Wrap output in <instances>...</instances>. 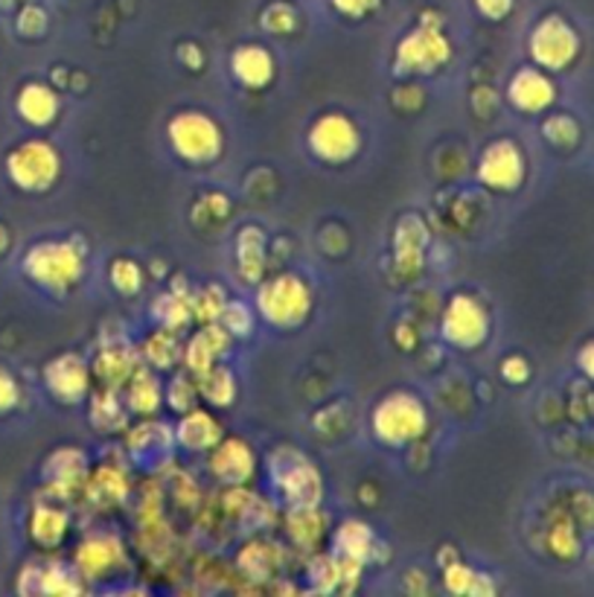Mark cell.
<instances>
[{
	"instance_id": "obj_25",
	"label": "cell",
	"mask_w": 594,
	"mask_h": 597,
	"mask_svg": "<svg viewBox=\"0 0 594 597\" xmlns=\"http://www.w3.org/2000/svg\"><path fill=\"white\" fill-rule=\"evenodd\" d=\"M17 114L24 117L29 126H50L59 114V99L52 94V87L41 85V82H29V85L21 87L17 94Z\"/></svg>"
},
{
	"instance_id": "obj_47",
	"label": "cell",
	"mask_w": 594,
	"mask_h": 597,
	"mask_svg": "<svg viewBox=\"0 0 594 597\" xmlns=\"http://www.w3.org/2000/svg\"><path fill=\"white\" fill-rule=\"evenodd\" d=\"M178 56H181V59H190V61H183V65L192 70H199L201 65H204V52H201L195 44H183L181 50H178Z\"/></svg>"
},
{
	"instance_id": "obj_28",
	"label": "cell",
	"mask_w": 594,
	"mask_h": 597,
	"mask_svg": "<svg viewBox=\"0 0 594 597\" xmlns=\"http://www.w3.org/2000/svg\"><path fill=\"white\" fill-rule=\"evenodd\" d=\"M199 397L207 399L213 408H227L236 399V379L234 373L222 367V364H213L199 376Z\"/></svg>"
},
{
	"instance_id": "obj_4",
	"label": "cell",
	"mask_w": 594,
	"mask_h": 597,
	"mask_svg": "<svg viewBox=\"0 0 594 597\" xmlns=\"http://www.w3.org/2000/svg\"><path fill=\"white\" fill-rule=\"evenodd\" d=\"M426 425V406L419 402L417 394L408 390H393L373 411V434L384 446H405L419 441Z\"/></svg>"
},
{
	"instance_id": "obj_9",
	"label": "cell",
	"mask_w": 594,
	"mask_h": 597,
	"mask_svg": "<svg viewBox=\"0 0 594 597\" xmlns=\"http://www.w3.org/2000/svg\"><path fill=\"white\" fill-rule=\"evenodd\" d=\"M361 147L356 122L347 114H323L309 129V149L323 164H347Z\"/></svg>"
},
{
	"instance_id": "obj_44",
	"label": "cell",
	"mask_w": 594,
	"mask_h": 597,
	"mask_svg": "<svg viewBox=\"0 0 594 597\" xmlns=\"http://www.w3.org/2000/svg\"><path fill=\"white\" fill-rule=\"evenodd\" d=\"M332 7L338 9L341 15L365 17V15H370L376 7H379V0H332Z\"/></svg>"
},
{
	"instance_id": "obj_22",
	"label": "cell",
	"mask_w": 594,
	"mask_h": 597,
	"mask_svg": "<svg viewBox=\"0 0 594 597\" xmlns=\"http://www.w3.org/2000/svg\"><path fill=\"white\" fill-rule=\"evenodd\" d=\"M134 367H138V355L126 344L103 347L99 355L94 359V373L96 379L103 382V388L120 390L126 385V379L134 373Z\"/></svg>"
},
{
	"instance_id": "obj_3",
	"label": "cell",
	"mask_w": 594,
	"mask_h": 597,
	"mask_svg": "<svg viewBox=\"0 0 594 597\" xmlns=\"http://www.w3.org/2000/svg\"><path fill=\"white\" fill-rule=\"evenodd\" d=\"M24 274L52 295L68 292L82 278V248L73 243H38L24 257Z\"/></svg>"
},
{
	"instance_id": "obj_18",
	"label": "cell",
	"mask_w": 594,
	"mask_h": 597,
	"mask_svg": "<svg viewBox=\"0 0 594 597\" xmlns=\"http://www.w3.org/2000/svg\"><path fill=\"white\" fill-rule=\"evenodd\" d=\"M230 73L239 85L260 91L274 79V56L260 44H242L230 56Z\"/></svg>"
},
{
	"instance_id": "obj_31",
	"label": "cell",
	"mask_w": 594,
	"mask_h": 597,
	"mask_svg": "<svg viewBox=\"0 0 594 597\" xmlns=\"http://www.w3.org/2000/svg\"><path fill=\"white\" fill-rule=\"evenodd\" d=\"M29 572L35 574V592L41 595H76L79 592L76 574L61 563L29 565Z\"/></svg>"
},
{
	"instance_id": "obj_19",
	"label": "cell",
	"mask_w": 594,
	"mask_h": 597,
	"mask_svg": "<svg viewBox=\"0 0 594 597\" xmlns=\"http://www.w3.org/2000/svg\"><path fill=\"white\" fill-rule=\"evenodd\" d=\"M227 347H230V332H227L218 320H210V324H204V329H201L199 336L192 338L190 344H187V350L181 353L183 364L190 367L192 376H201L207 367L216 364V359L225 353Z\"/></svg>"
},
{
	"instance_id": "obj_26",
	"label": "cell",
	"mask_w": 594,
	"mask_h": 597,
	"mask_svg": "<svg viewBox=\"0 0 594 597\" xmlns=\"http://www.w3.org/2000/svg\"><path fill=\"white\" fill-rule=\"evenodd\" d=\"M44 478L56 490H73L85 481V455L79 449L52 452L50 460L44 464Z\"/></svg>"
},
{
	"instance_id": "obj_34",
	"label": "cell",
	"mask_w": 594,
	"mask_h": 597,
	"mask_svg": "<svg viewBox=\"0 0 594 597\" xmlns=\"http://www.w3.org/2000/svg\"><path fill=\"white\" fill-rule=\"evenodd\" d=\"M181 344L175 338L173 329H161L157 336H152L146 341V362L152 367H173L178 359H181Z\"/></svg>"
},
{
	"instance_id": "obj_17",
	"label": "cell",
	"mask_w": 594,
	"mask_h": 597,
	"mask_svg": "<svg viewBox=\"0 0 594 597\" xmlns=\"http://www.w3.org/2000/svg\"><path fill=\"white\" fill-rule=\"evenodd\" d=\"M175 443L183 446L187 452H207L213 449L225 434H222V425L210 411H201V408H190L183 411L178 425L173 429Z\"/></svg>"
},
{
	"instance_id": "obj_41",
	"label": "cell",
	"mask_w": 594,
	"mask_h": 597,
	"mask_svg": "<svg viewBox=\"0 0 594 597\" xmlns=\"http://www.w3.org/2000/svg\"><path fill=\"white\" fill-rule=\"evenodd\" d=\"M195 399H199V388H195L190 379H183V376L173 379V385H169V394H166V402H169V406H173L178 414H183V411L195 408Z\"/></svg>"
},
{
	"instance_id": "obj_30",
	"label": "cell",
	"mask_w": 594,
	"mask_h": 597,
	"mask_svg": "<svg viewBox=\"0 0 594 597\" xmlns=\"http://www.w3.org/2000/svg\"><path fill=\"white\" fill-rule=\"evenodd\" d=\"M443 586L452 592V595H492V592H496V586H492V581H489L487 574L472 572L470 565L463 563L445 565Z\"/></svg>"
},
{
	"instance_id": "obj_48",
	"label": "cell",
	"mask_w": 594,
	"mask_h": 597,
	"mask_svg": "<svg viewBox=\"0 0 594 597\" xmlns=\"http://www.w3.org/2000/svg\"><path fill=\"white\" fill-rule=\"evenodd\" d=\"M580 367H583L585 376H592V344H585L580 350Z\"/></svg>"
},
{
	"instance_id": "obj_45",
	"label": "cell",
	"mask_w": 594,
	"mask_h": 597,
	"mask_svg": "<svg viewBox=\"0 0 594 597\" xmlns=\"http://www.w3.org/2000/svg\"><path fill=\"white\" fill-rule=\"evenodd\" d=\"M475 7L484 17L489 21H501V17L510 15V9H513V0H475Z\"/></svg>"
},
{
	"instance_id": "obj_8",
	"label": "cell",
	"mask_w": 594,
	"mask_h": 597,
	"mask_svg": "<svg viewBox=\"0 0 594 597\" xmlns=\"http://www.w3.org/2000/svg\"><path fill=\"white\" fill-rule=\"evenodd\" d=\"M452 47L440 33V24H419L396 44V73H431L443 68Z\"/></svg>"
},
{
	"instance_id": "obj_24",
	"label": "cell",
	"mask_w": 594,
	"mask_h": 597,
	"mask_svg": "<svg viewBox=\"0 0 594 597\" xmlns=\"http://www.w3.org/2000/svg\"><path fill=\"white\" fill-rule=\"evenodd\" d=\"M236 262H239V278L245 283H260L265 278V234L260 227H242L236 236Z\"/></svg>"
},
{
	"instance_id": "obj_1",
	"label": "cell",
	"mask_w": 594,
	"mask_h": 597,
	"mask_svg": "<svg viewBox=\"0 0 594 597\" xmlns=\"http://www.w3.org/2000/svg\"><path fill=\"white\" fill-rule=\"evenodd\" d=\"M269 478L277 495L292 507H318L323 495L321 472L314 464L306 458L304 452L292 449V446H280L269 455Z\"/></svg>"
},
{
	"instance_id": "obj_11",
	"label": "cell",
	"mask_w": 594,
	"mask_h": 597,
	"mask_svg": "<svg viewBox=\"0 0 594 597\" xmlns=\"http://www.w3.org/2000/svg\"><path fill=\"white\" fill-rule=\"evenodd\" d=\"M478 178L484 187L498 192H510L515 190V187H522L524 182L522 149L507 138L489 143L478 161Z\"/></svg>"
},
{
	"instance_id": "obj_49",
	"label": "cell",
	"mask_w": 594,
	"mask_h": 597,
	"mask_svg": "<svg viewBox=\"0 0 594 597\" xmlns=\"http://www.w3.org/2000/svg\"><path fill=\"white\" fill-rule=\"evenodd\" d=\"M7 243H9L7 231H3V227H0V251H3V248H7Z\"/></svg>"
},
{
	"instance_id": "obj_39",
	"label": "cell",
	"mask_w": 594,
	"mask_h": 597,
	"mask_svg": "<svg viewBox=\"0 0 594 597\" xmlns=\"http://www.w3.org/2000/svg\"><path fill=\"white\" fill-rule=\"evenodd\" d=\"M297 26V12L288 3H271L262 12V30L274 35H288Z\"/></svg>"
},
{
	"instance_id": "obj_2",
	"label": "cell",
	"mask_w": 594,
	"mask_h": 597,
	"mask_svg": "<svg viewBox=\"0 0 594 597\" xmlns=\"http://www.w3.org/2000/svg\"><path fill=\"white\" fill-rule=\"evenodd\" d=\"M257 309L271 327L292 329L300 327L309 312H312V292L292 271L286 274H274V278L262 280L260 292H257Z\"/></svg>"
},
{
	"instance_id": "obj_35",
	"label": "cell",
	"mask_w": 594,
	"mask_h": 597,
	"mask_svg": "<svg viewBox=\"0 0 594 597\" xmlns=\"http://www.w3.org/2000/svg\"><path fill=\"white\" fill-rule=\"evenodd\" d=\"M218 324L230 332V338H245L251 336V309L245 306V303H236V301H225V306H222V312H218Z\"/></svg>"
},
{
	"instance_id": "obj_42",
	"label": "cell",
	"mask_w": 594,
	"mask_h": 597,
	"mask_svg": "<svg viewBox=\"0 0 594 597\" xmlns=\"http://www.w3.org/2000/svg\"><path fill=\"white\" fill-rule=\"evenodd\" d=\"M17 30H21V35H29V38L41 35L47 30V12L41 7H24V12L17 15Z\"/></svg>"
},
{
	"instance_id": "obj_46",
	"label": "cell",
	"mask_w": 594,
	"mask_h": 597,
	"mask_svg": "<svg viewBox=\"0 0 594 597\" xmlns=\"http://www.w3.org/2000/svg\"><path fill=\"white\" fill-rule=\"evenodd\" d=\"M17 402V382L0 367V414Z\"/></svg>"
},
{
	"instance_id": "obj_10",
	"label": "cell",
	"mask_w": 594,
	"mask_h": 597,
	"mask_svg": "<svg viewBox=\"0 0 594 597\" xmlns=\"http://www.w3.org/2000/svg\"><path fill=\"white\" fill-rule=\"evenodd\" d=\"M489 336V315L484 303L472 295H454L445 303L443 338L458 350H475Z\"/></svg>"
},
{
	"instance_id": "obj_20",
	"label": "cell",
	"mask_w": 594,
	"mask_h": 597,
	"mask_svg": "<svg viewBox=\"0 0 594 597\" xmlns=\"http://www.w3.org/2000/svg\"><path fill=\"white\" fill-rule=\"evenodd\" d=\"M373 551L376 537L365 522L358 519L341 522L338 530H335V537H332V554L341 557V560H349V563L365 565L367 560H373Z\"/></svg>"
},
{
	"instance_id": "obj_16",
	"label": "cell",
	"mask_w": 594,
	"mask_h": 597,
	"mask_svg": "<svg viewBox=\"0 0 594 597\" xmlns=\"http://www.w3.org/2000/svg\"><path fill=\"white\" fill-rule=\"evenodd\" d=\"M426 248H428V231L423 225L419 216H405L396 225V234H393V262L400 274L411 278L423 269L426 262Z\"/></svg>"
},
{
	"instance_id": "obj_21",
	"label": "cell",
	"mask_w": 594,
	"mask_h": 597,
	"mask_svg": "<svg viewBox=\"0 0 594 597\" xmlns=\"http://www.w3.org/2000/svg\"><path fill=\"white\" fill-rule=\"evenodd\" d=\"M126 408H129V414L138 417H152L164 402V390H161V382L155 379V373L138 364L134 373H131L129 379H126Z\"/></svg>"
},
{
	"instance_id": "obj_7",
	"label": "cell",
	"mask_w": 594,
	"mask_h": 597,
	"mask_svg": "<svg viewBox=\"0 0 594 597\" xmlns=\"http://www.w3.org/2000/svg\"><path fill=\"white\" fill-rule=\"evenodd\" d=\"M580 56V35L566 17L545 15L531 33V59L542 70H566Z\"/></svg>"
},
{
	"instance_id": "obj_23",
	"label": "cell",
	"mask_w": 594,
	"mask_h": 597,
	"mask_svg": "<svg viewBox=\"0 0 594 597\" xmlns=\"http://www.w3.org/2000/svg\"><path fill=\"white\" fill-rule=\"evenodd\" d=\"M122 548L114 537H91L76 551L79 572L85 577H105L114 565L120 563Z\"/></svg>"
},
{
	"instance_id": "obj_14",
	"label": "cell",
	"mask_w": 594,
	"mask_h": 597,
	"mask_svg": "<svg viewBox=\"0 0 594 597\" xmlns=\"http://www.w3.org/2000/svg\"><path fill=\"white\" fill-rule=\"evenodd\" d=\"M126 446H129V455L134 458V464H140V467H157V464L169 460V452L175 446V434L166 423L146 420L138 429H131L129 437H126Z\"/></svg>"
},
{
	"instance_id": "obj_6",
	"label": "cell",
	"mask_w": 594,
	"mask_h": 597,
	"mask_svg": "<svg viewBox=\"0 0 594 597\" xmlns=\"http://www.w3.org/2000/svg\"><path fill=\"white\" fill-rule=\"evenodd\" d=\"M7 173L21 190L44 192L59 178L61 157L47 140H26L7 157Z\"/></svg>"
},
{
	"instance_id": "obj_27",
	"label": "cell",
	"mask_w": 594,
	"mask_h": 597,
	"mask_svg": "<svg viewBox=\"0 0 594 597\" xmlns=\"http://www.w3.org/2000/svg\"><path fill=\"white\" fill-rule=\"evenodd\" d=\"M91 423L99 432H120L129 423V408L122 406L120 390L103 388L91 397Z\"/></svg>"
},
{
	"instance_id": "obj_36",
	"label": "cell",
	"mask_w": 594,
	"mask_h": 597,
	"mask_svg": "<svg viewBox=\"0 0 594 597\" xmlns=\"http://www.w3.org/2000/svg\"><path fill=\"white\" fill-rule=\"evenodd\" d=\"M111 286L120 295H138L143 289V271L138 262L131 260H114L111 262Z\"/></svg>"
},
{
	"instance_id": "obj_29",
	"label": "cell",
	"mask_w": 594,
	"mask_h": 597,
	"mask_svg": "<svg viewBox=\"0 0 594 597\" xmlns=\"http://www.w3.org/2000/svg\"><path fill=\"white\" fill-rule=\"evenodd\" d=\"M85 493L96 507H114V504H120L122 499H126L129 484H126V478H122L117 469L103 467L91 481H87Z\"/></svg>"
},
{
	"instance_id": "obj_33",
	"label": "cell",
	"mask_w": 594,
	"mask_h": 597,
	"mask_svg": "<svg viewBox=\"0 0 594 597\" xmlns=\"http://www.w3.org/2000/svg\"><path fill=\"white\" fill-rule=\"evenodd\" d=\"M152 318L164 329L178 332V329H183L192 320L190 297L178 295V292H166V295H161L152 303Z\"/></svg>"
},
{
	"instance_id": "obj_38",
	"label": "cell",
	"mask_w": 594,
	"mask_h": 597,
	"mask_svg": "<svg viewBox=\"0 0 594 597\" xmlns=\"http://www.w3.org/2000/svg\"><path fill=\"white\" fill-rule=\"evenodd\" d=\"M225 292L218 286H207L204 292H199V297H190V309H192V318L204 320V324H210V320L218 318V312H222V306H225Z\"/></svg>"
},
{
	"instance_id": "obj_5",
	"label": "cell",
	"mask_w": 594,
	"mask_h": 597,
	"mask_svg": "<svg viewBox=\"0 0 594 597\" xmlns=\"http://www.w3.org/2000/svg\"><path fill=\"white\" fill-rule=\"evenodd\" d=\"M175 155L187 164H213L222 152V129L204 112L175 114L166 126Z\"/></svg>"
},
{
	"instance_id": "obj_12",
	"label": "cell",
	"mask_w": 594,
	"mask_h": 597,
	"mask_svg": "<svg viewBox=\"0 0 594 597\" xmlns=\"http://www.w3.org/2000/svg\"><path fill=\"white\" fill-rule=\"evenodd\" d=\"M44 382L52 399H59L64 406H76L91 394V371L82 355L61 353L44 367Z\"/></svg>"
},
{
	"instance_id": "obj_40",
	"label": "cell",
	"mask_w": 594,
	"mask_h": 597,
	"mask_svg": "<svg viewBox=\"0 0 594 597\" xmlns=\"http://www.w3.org/2000/svg\"><path fill=\"white\" fill-rule=\"evenodd\" d=\"M548 546L550 551L559 557V560H571V557L580 554V546H577V534L571 528V522H559L548 530Z\"/></svg>"
},
{
	"instance_id": "obj_37",
	"label": "cell",
	"mask_w": 594,
	"mask_h": 597,
	"mask_svg": "<svg viewBox=\"0 0 594 597\" xmlns=\"http://www.w3.org/2000/svg\"><path fill=\"white\" fill-rule=\"evenodd\" d=\"M542 131H545V140L554 147H571L580 138V126L566 114H554L550 120H545Z\"/></svg>"
},
{
	"instance_id": "obj_32",
	"label": "cell",
	"mask_w": 594,
	"mask_h": 597,
	"mask_svg": "<svg viewBox=\"0 0 594 597\" xmlns=\"http://www.w3.org/2000/svg\"><path fill=\"white\" fill-rule=\"evenodd\" d=\"M68 534V513L61 507H38L33 516V539L44 548H56Z\"/></svg>"
},
{
	"instance_id": "obj_15",
	"label": "cell",
	"mask_w": 594,
	"mask_h": 597,
	"mask_svg": "<svg viewBox=\"0 0 594 597\" xmlns=\"http://www.w3.org/2000/svg\"><path fill=\"white\" fill-rule=\"evenodd\" d=\"M507 99L519 108V112H545L557 99V87L548 79V73L539 68H522L510 79L507 87Z\"/></svg>"
},
{
	"instance_id": "obj_43",
	"label": "cell",
	"mask_w": 594,
	"mask_h": 597,
	"mask_svg": "<svg viewBox=\"0 0 594 597\" xmlns=\"http://www.w3.org/2000/svg\"><path fill=\"white\" fill-rule=\"evenodd\" d=\"M501 376H504L507 382H513V385H522V382H527V376H531V367H527V362H524L522 355H510V359L501 362Z\"/></svg>"
},
{
	"instance_id": "obj_13",
	"label": "cell",
	"mask_w": 594,
	"mask_h": 597,
	"mask_svg": "<svg viewBox=\"0 0 594 597\" xmlns=\"http://www.w3.org/2000/svg\"><path fill=\"white\" fill-rule=\"evenodd\" d=\"M257 458L253 449L239 437H222L210 455V472L225 487H242L253 478Z\"/></svg>"
}]
</instances>
